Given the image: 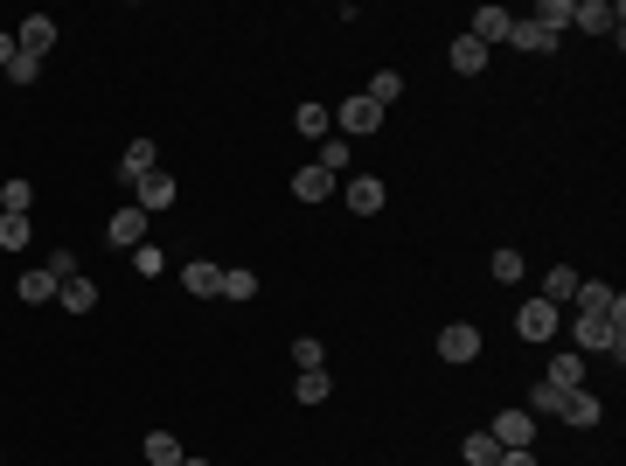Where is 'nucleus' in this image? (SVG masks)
Masks as SVG:
<instances>
[{
	"mask_svg": "<svg viewBox=\"0 0 626 466\" xmlns=\"http://www.w3.org/2000/svg\"><path fill=\"white\" fill-rule=\"evenodd\" d=\"M578 348H592V355H613L620 362L626 355V320H606V313H578Z\"/></svg>",
	"mask_w": 626,
	"mask_h": 466,
	"instance_id": "1",
	"label": "nucleus"
},
{
	"mask_svg": "<svg viewBox=\"0 0 626 466\" xmlns=\"http://www.w3.org/2000/svg\"><path fill=\"white\" fill-rule=\"evenodd\" d=\"M174 195H181V188H174V174H167V167H154L147 181H133V209H147V216L174 209Z\"/></svg>",
	"mask_w": 626,
	"mask_h": 466,
	"instance_id": "2",
	"label": "nucleus"
},
{
	"mask_svg": "<svg viewBox=\"0 0 626 466\" xmlns=\"http://www.w3.org/2000/svg\"><path fill=\"white\" fill-rule=\"evenodd\" d=\"M14 49H21V56H35V63H42V56H49V49H56V21H49V14H28V21H21V28H14Z\"/></svg>",
	"mask_w": 626,
	"mask_h": 466,
	"instance_id": "3",
	"label": "nucleus"
},
{
	"mask_svg": "<svg viewBox=\"0 0 626 466\" xmlns=\"http://www.w3.org/2000/svg\"><path fill=\"white\" fill-rule=\"evenodd\" d=\"M578 313H606V320H626V300L613 293V286H599V279H578Z\"/></svg>",
	"mask_w": 626,
	"mask_h": 466,
	"instance_id": "4",
	"label": "nucleus"
},
{
	"mask_svg": "<svg viewBox=\"0 0 626 466\" xmlns=\"http://www.w3.org/2000/svg\"><path fill=\"white\" fill-rule=\"evenodd\" d=\"M515 334H522V341H550V334H557V307H550V300H522Z\"/></svg>",
	"mask_w": 626,
	"mask_h": 466,
	"instance_id": "5",
	"label": "nucleus"
},
{
	"mask_svg": "<svg viewBox=\"0 0 626 466\" xmlns=\"http://www.w3.org/2000/svg\"><path fill=\"white\" fill-rule=\"evenodd\" d=\"M487 439H494L501 453H508V446H529V439H536V418H529V411H494V432H487Z\"/></svg>",
	"mask_w": 626,
	"mask_h": 466,
	"instance_id": "6",
	"label": "nucleus"
},
{
	"mask_svg": "<svg viewBox=\"0 0 626 466\" xmlns=\"http://www.w3.org/2000/svg\"><path fill=\"white\" fill-rule=\"evenodd\" d=\"M508 28H515V14H508V7H473V42H480V49H494V42H508Z\"/></svg>",
	"mask_w": 626,
	"mask_h": 466,
	"instance_id": "7",
	"label": "nucleus"
},
{
	"mask_svg": "<svg viewBox=\"0 0 626 466\" xmlns=\"http://www.w3.org/2000/svg\"><path fill=\"white\" fill-rule=\"evenodd\" d=\"M439 355H446V362H473V355H480V327H473V320H453V327L439 334Z\"/></svg>",
	"mask_w": 626,
	"mask_h": 466,
	"instance_id": "8",
	"label": "nucleus"
},
{
	"mask_svg": "<svg viewBox=\"0 0 626 466\" xmlns=\"http://www.w3.org/2000/svg\"><path fill=\"white\" fill-rule=\"evenodd\" d=\"M105 237H112V244H126V251H140V244H147V209H133V202H126V209H112V230H105Z\"/></svg>",
	"mask_w": 626,
	"mask_h": 466,
	"instance_id": "9",
	"label": "nucleus"
},
{
	"mask_svg": "<svg viewBox=\"0 0 626 466\" xmlns=\"http://www.w3.org/2000/svg\"><path fill=\"white\" fill-rule=\"evenodd\" d=\"M571 21H578V28H592V35H620V7H606V0H578V7H571Z\"/></svg>",
	"mask_w": 626,
	"mask_h": 466,
	"instance_id": "10",
	"label": "nucleus"
},
{
	"mask_svg": "<svg viewBox=\"0 0 626 466\" xmlns=\"http://www.w3.org/2000/svg\"><path fill=\"white\" fill-rule=\"evenodd\" d=\"M334 119H341V133H376V126H383V105H369V98H341Z\"/></svg>",
	"mask_w": 626,
	"mask_h": 466,
	"instance_id": "11",
	"label": "nucleus"
},
{
	"mask_svg": "<svg viewBox=\"0 0 626 466\" xmlns=\"http://www.w3.org/2000/svg\"><path fill=\"white\" fill-rule=\"evenodd\" d=\"M341 195H348V209H355V216H376V209H383V181H376V174H348V188H341Z\"/></svg>",
	"mask_w": 626,
	"mask_h": 466,
	"instance_id": "12",
	"label": "nucleus"
},
{
	"mask_svg": "<svg viewBox=\"0 0 626 466\" xmlns=\"http://www.w3.org/2000/svg\"><path fill=\"white\" fill-rule=\"evenodd\" d=\"M181 286H188L195 300H216V293H223V265H209V258H195V265H181Z\"/></svg>",
	"mask_w": 626,
	"mask_h": 466,
	"instance_id": "13",
	"label": "nucleus"
},
{
	"mask_svg": "<svg viewBox=\"0 0 626 466\" xmlns=\"http://www.w3.org/2000/svg\"><path fill=\"white\" fill-rule=\"evenodd\" d=\"M160 160H154V140H133V147H126V154H119V181H126V188H133V181H147V174H154Z\"/></svg>",
	"mask_w": 626,
	"mask_h": 466,
	"instance_id": "14",
	"label": "nucleus"
},
{
	"mask_svg": "<svg viewBox=\"0 0 626 466\" xmlns=\"http://www.w3.org/2000/svg\"><path fill=\"white\" fill-rule=\"evenodd\" d=\"M599 411H606V404H599V397H592V390H564V411H557V418H564V425H578V432H585V425H599Z\"/></svg>",
	"mask_w": 626,
	"mask_h": 466,
	"instance_id": "15",
	"label": "nucleus"
},
{
	"mask_svg": "<svg viewBox=\"0 0 626 466\" xmlns=\"http://www.w3.org/2000/svg\"><path fill=\"white\" fill-rule=\"evenodd\" d=\"M56 307H63V313H91V307H98V286L77 272V279H63V286H56Z\"/></svg>",
	"mask_w": 626,
	"mask_h": 466,
	"instance_id": "16",
	"label": "nucleus"
},
{
	"mask_svg": "<svg viewBox=\"0 0 626 466\" xmlns=\"http://www.w3.org/2000/svg\"><path fill=\"white\" fill-rule=\"evenodd\" d=\"M446 56H453V70H460V77H480V70H487V49H480L473 35H453V49H446Z\"/></svg>",
	"mask_w": 626,
	"mask_h": 466,
	"instance_id": "17",
	"label": "nucleus"
},
{
	"mask_svg": "<svg viewBox=\"0 0 626 466\" xmlns=\"http://www.w3.org/2000/svg\"><path fill=\"white\" fill-rule=\"evenodd\" d=\"M293 195H300V202H327V195H334V174H320V167H300V174H293Z\"/></svg>",
	"mask_w": 626,
	"mask_h": 466,
	"instance_id": "18",
	"label": "nucleus"
},
{
	"mask_svg": "<svg viewBox=\"0 0 626 466\" xmlns=\"http://www.w3.org/2000/svg\"><path fill=\"white\" fill-rule=\"evenodd\" d=\"M508 42H515V49H529V56L557 49V35H550V28H536V21H515V28H508Z\"/></svg>",
	"mask_w": 626,
	"mask_h": 466,
	"instance_id": "19",
	"label": "nucleus"
},
{
	"mask_svg": "<svg viewBox=\"0 0 626 466\" xmlns=\"http://www.w3.org/2000/svg\"><path fill=\"white\" fill-rule=\"evenodd\" d=\"M543 383H557V390H585V355H557Z\"/></svg>",
	"mask_w": 626,
	"mask_h": 466,
	"instance_id": "20",
	"label": "nucleus"
},
{
	"mask_svg": "<svg viewBox=\"0 0 626 466\" xmlns=\"http://www.w3.org/2000/svg\"><path fill=\"white\" fill-rule=\"evenodd\" d=\"M35 209V181H7L0 188V216H28Z\"/></svg>",
	"mask_w": 626,
	"mask_h": 466,
	"instance_id": "21",
	"label": "nucleus"
},
{
	"mask_svg": "<svg viewBox=\"0 0 626 466\" xmlns=\"http://www.w3.org/2000/svg\"><path fill=\"white\" fill-rule=\"evenodd\" d=\"M14 293H21L28 307H49V300H56V279H49V272H21V286H14Z\"/></svg>",
	"mask_w": 626,
	"mask_h": 466,
	"instance_id": "22",
	"label": "nucleus"
},
{
	"mask_svg": "<svg viewBox=\"0 0 626 466\" xmlns=\"http://www.w3.org/2000/svg\"><path fill=\"white\" fill-rule=\"evenodd\" d=\"M571 293H578V272H571V265H550V279H543V300H550V307H564Z\"/></svg>",
	"mask_w": 626,
	"mask_h": 466,
	"instance_id": "23",
	"label": "nucleus"
},
{
	"mask_svg": "<svg viewBox=\"0 0 626 466\" xmlns=\"http://www.w3.org/2000/svg\"><path fill=\"white\" fill-rule=\"evenodd\" d=\"M397 91H404V77H397V70H383V77H369V91H362V98L390 112V105H397Z\"/></svg>",
	"mask_w": 626,
	"mask_h": 466,
	"instance_id": "24",
	"label": "nucleus"
},
{
	"mask_svg": "<svg viewBox=\"0 0 626 466\" xmlns=\"http://www.w3.org/2000/svg\"><path fill=\"white\" fill-rule=\"evenodd\" d=\"M557 411H564V390L557 383H536L529 390V418H557Z\"/></svg>",
	"mask_w": 626,
	"mask_h": 466,
	"instance_id": "25",
	"label": "nucleus"
},
{
	"mask_svg": "<svg viewBox=\"0 0 626 466\" xmlns=\"http://www.w3.org/2000/svg\"><path fill=\"white\" fill-rule=\"evenodd\" d=\"M293 126H300L307 140H327V126H334V119H327V105H300V112H293Z\"/></svg>",
	"mask_w": 626,
	"mask_h": 466,
	"instance_id": "26",
	"label": "nucleus"
},
{
	"mask_svg": "<svg viewBox=\"0 0 626 466\" xmlns=\"http://www.w3.org/2000/svg\"><path fill=\"white\" fill-rule=\"evenodd\" d=\"M223 300H258V272H223Z\"/></svg>",
	"mask_w": 626,
	"mask_h": 466,
	"instance_id": "27",
	"label": "nucleus"
},
{
	"mask_svg": "<svg viewBox=\"0 0 626 466\" xmlns=\"http://www.w3.org/2000/svg\"><path fill=\"white\" fill-rule=\"evenodd\" d=\"M327 369H300V404H327Z\"/></svg>",
	"mask_w": 626,
	"mask_h": 466,
	"instance_id": "28",
	"label": "nucleus"
},
{
	"mask_svg": "<svg viewBox=\"0 0 626 466\" xmlns=\"http://www.w3.org/2000/svg\"><path fill=\"white\" fill-rule=\"evenodd\" d=\"M35 230H28V216H0V251H21Z\"/></svg>",
	"mask_w": 626,
	"mask_h": 466,
	"instance_id": "29",
	"label": "nucleus"
},
{
	"mask_svg": "<svg viewBox=\"0 0 626 466\" xmlns=\"http://www.w3.org/2000/svg\"><path fill=\"white\" fill-rule=\"evenodd\" d=\"M460 453H467V466H494V460H501V446H494L487 432H473V439L460 446Z\"/></svg>",
	"mask_w": 626,
	"mask_h": 466,
	"instance_id": "30",
	"label": "nucleus"
},
{
	"mask_svg": "<svg viewBox=\"0 0 626 466\" xmlns=\"http://www.w3.org/2000/svg\"><path fill=\"white\" fill-rule=\"evenodd\" d=\"M313 167H320V174H348V140H327Z\"/></svg>",
	"mask_w": 626,
	"mask_h": 466,
	"instance_id": "31",
	"label": "nucleus"
},
{
	"mask_svg": "<svg viewBox=\"0 0 626 466\" xmlns=\"http://www.w3.org/2000/svg\"><path fill=\"white\" fill-rule=\"evenodd\" d=\"M133 272H140V279H160V272H167L160 244H140V251H133Z\"/></svg>",
	"mask_w": 626,
	"mask_h": 466,
	"instance_id": "32",
	"label": "nucleus"
},
{
	"mask_svg": "<svg viewBox=\"0 0 626 466\" xmlns=\"http://www.w3.org/2000/svg\"><path fill=\"white\" fill-rule=\"evenodd\" d=\"M564 21H571V0H543V7H536V28H550V35H557Z\"/></svg>",
	"mask_w": 626,
	"mask_h": 466,
	"instance_id": "33",
	"label": "nucleus"
},
{
	"mask_svg": "<svg viewBox=\"0 0 626 466\" xmlns=\"http://www.w3.org/2000/svg\"><path fill=\"white\" fill-rule=\"evenodd\" d=\"M147 460L154 466H181V446H174L167 432H154V439H147Z\"/></svg>",
	"mask_w": 626,
	"mask_h": 466,
	"instance_id": "34",
	"label": "nucleus"
},
{
	"mask_svg": "<svg viewBox=\"0 0 626 466\" xmlns=\"http://www.w3.org/2000/svg\"><path fill=\"white\" fill-rule=\"evenodd\" d=\"M293 362H300V369H320V362H327V348H320L313 334H300V341H293Z\"/></svg>",
	"mask_w": 626,
	"mask_h": 466,
	"instance_id": "35",
	"label": "nucleus"
},
{
	"mask_svg": "<svg viewBox=\"0 0 626 466\" xmlns=\"http://www.w3.org/2000/svg\"><path fill=\"white\" fill-rule=\"evenodd\" d=\"M0 77H7V84H35V77H42V63H35V56H14Z\"/></svg>",
	"mask_w": 626,
	"mask_h": 466,
	"instance_id": "36",
	"label": "nucleus"
},
{
	"mask_svg": "<svg viewBox=\"0 0 626 466\" xmlns=\"http://www.w3.org/2000/svg\"><path fill=\"white\" fill-rule=\"evenodd\" d=\"M494 279L515 286V279H522V251H494Z\"/></svg>",
	"mask_w": 626,
	"mask_h": 466,
	"instance_id": "37",
	"label": "nucleus"
},
{
	"mask_svg": "<svg viewBox=\"0 0 626 466\" xmlns=\"http://www.w3.org/2000/svg\"><path fill=\"white\" fill-rule=\"evenodd\" d=\"M494 466H536V453H529V446H508V453H501Z\"/></svg>",
	"mask_w": 626,
	"mask_h": 466,
	"instance_id": "38",
	"label": "nucleus"
},
{
	"mask_svg": "<svg viewBox=\"0 0 626 466\" xmlns=\"http://www.w3.org/2000/svg\"><path fill=\"white\" fill-rule=\"evenodd\" d=\"M14 56H21V49H14V35H7V28H0V70H7V63H14Z\"/></svg>",
	"mask_w": 626,
	"mask_h": 466,
	"instance_id": "39",
	"label": "nucleus"
},
{
	"mask_svg": "<svg viewBox=\"0 0 626 466\" xmlns=\"http://www.w3.org/2000/svg\"><path fill=\"white\" fill-rule=\"evenodd\" d=\"M181 466H209V460H181Z\"/></svg>",
	"mask_w": 626,
	"mask_h": 466,
	"instance_id": "40",
	"label": "nucleus"
}]
</instances>
